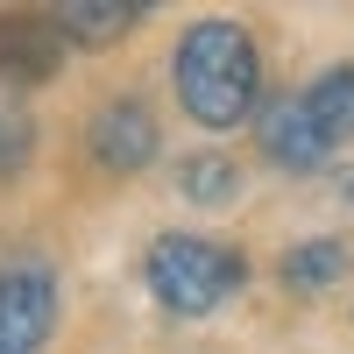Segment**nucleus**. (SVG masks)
Segmentation results:
<instances>
[{
	"instance_id": "obj_1",
	"label": "nucleus",
	"mask_w": 354,
	"mask_h": 354,
	"mask_svg": "<svg viewBox=\"0 0 354 354\" xmlns=\"http://www.w3.org/2000/svg\"><path fill=\"white\" fill-rule=\"evenodd\" d=\"M170 85L177 106L198 128H241L248 113H262V57L241 21H192L185 43L170 57Z\"/></svg>"
},
{
	"instance_id": "obj_2",
	"label": "nucleus",
	"mask_w": 354,
	"mask_h": 354,
	"mask_svg": "<svg viewBox=\"0 0 354 354\" xmlns=\"http://www.w3.org/2000/svg\"><path fill=\"white\" fill-rule=\"evenodd\" d=\"M142 277H149V298L170 319H205L248 283V262H241V248L205 241V234H156Z\"/></svg>"
},
{
	"instance_id": "obj_3",
	"label": "nucleus",
	"mask_w": 354,
	"mask_h": 354,
	"mask_svg": "<svg viewBox=\"0 0 354 354\" xmlns=\"http://www.w3.org/2000/svg\"><path fill=\"white\" fill-rule=\"evenodd\" d=\"M57 326V277L50 262L15 255L0 262V354H36Z\"/></svg>"
},
{
	"instance_id": "obj_4",
	"label": "nucleus",
	"mask_w": 354,
	"mask_h": 354,
	"mask_svg": "<svg viewBox=\"0 0 354 354\" xmlns=\"http://www.w3.org/2000/svg\"><path fill=\"white\" fill-rule=\"evenodd\" d=\"M85 149H93L100 170L128 177V170H149V163H156L163 128H156V113L142 106V100H106L93 121H85Z\"/></svg>"
},
{
	"instance_id": "obj_5",
	"label": "nucleus",
	"mask_w": 354,
	"mask_h": 354,
	"mask_svg": "<svg viewBox=\"0 0 354 354\" xmlns=\"http://www.w3.org/2000/svg\"><path fill=\"white\" fill-rule=\"evenodd\" d=\"M255 135H262V156H270L277 170H290V177H305V170H326V135L312 128V113H305V100L298 93H283V100H270L255 113Z\"/></svg>"
},
{
	"instance_id": "obj_6",
	"label": "nucleus",
	"mask_w": 354,
	"mask_h": 354,
	"mask_svg": "<svg viewBox=\"0 0 354 354\" xmlns=\"http://www.w3.org/2000/svg\"><path fill=\"white\" fill-rule=\"evenodd\" d=\"M64 64V36L50 15H0V78L8 85H50Z\"/></svg>"
},
{
	"instance_id": "obj_7",
	"label": "nucleus",
	"mask_w": 354,
	"mask_h": 354,
	"mask_svg": "<svg viewBox=\"0 0 354 354\" xmlns=\"http://www.w3.org/2000/svg\"><path fill=\"white\" fill-rule=\"evenodd\" d=\"M305 113H312V128L326 135V149H340V142H354V64H333V71H319L305 85Z\"/></svg>"
},
{
	"instance_id": "obj_8",
	"label": "nucleus",
	"mask_w": 354,
	"mask_h": 354,
	"mask_svg": "<svg viewBox=\"0 0 354 354\" xmlns=\"http://www.w3.org/2000/svg\"><path fill=\"white\" fill-rule=\"evenodd\" d=\"M50 21H57L64 43H121L142 21V8H128V0H71V8H57Z\"/></svg>"
},
{
	"instance_id": "obj_9",
	"label": "nucleus",
	"mask_w": 354,
	"mask_h": 354,
	"mask_svg": "<svg viewBox=\"0 0 354 354\" xmlns=\"http://www.w3.org/2000/svg\"><path fill=\"white\" fill-rule=\"evenodd\" d=\"M347 241H298V248H283V283L298 290V298H319V290H333L340 277H347Z\"/></svg>"
},
{
	"instance_id": "obj_10",
	"label": "nucleus",
	"mask_w": 354,
	"mask_h": 354,
	"mask_svg": "<svg viewBox=\"0 0 354 354\" xmlns=\"http://www.w3.org/2000/svg\"><path fill=\"white\" fill-rule=\"evenodd\" d=\"M177 192L192 205H234L241 170H234V156H220V149H198V156H185V170H177Z\"/></svg>"
},
{
	"instance_id": "obj_11",
	"label": "nucleus",
	"mask_w": 354,
	"mask_h": 354,
	"mask_svg": "<svg viewBox=\"0 0 354 354\" xmlns=\"http://www.w3.org/2000/svg\"><path fill=\"white\" fill-rule=\"evenodd\" d=\"M28 149H36V121H28L21 106L0 100V177L21 170V163H28Z\"/></svg>"
},
{
	"instance_id": "obj_12",
	"label": "nucleus",
	"mask_w": 354,
	"mask_h": 354,
	"mask_svg": "<svg viewBox=\"0 0 354 354\" xmlns=\"http://www.w3.org/2000/svg\"><path fill=\"white\" fill-rule=\"evenodd\" d=\"M333 192H340V205L354 213V170H340V185H333Z\"/></svg>"
}]
</instances>
